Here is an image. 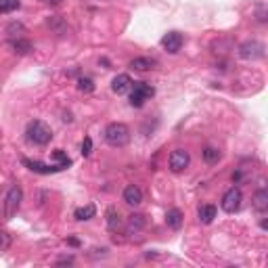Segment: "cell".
<instances>
[{"mask_svg": "<svg viewBox=\"0 0 268 268\" xmlns=\"http://www.w3.org/2000/svg\"><path fill=\"white\" fill-rule=\"evenodd\" d=\"M105 140L111 147H126L130 142V128L122 122H113L105 128Z\"/></svg>", "mask_w": 268, "mask_h": 268, "instance_id": "cell-1", "label": "cell"}, {"mask_svg": "<svg viewBox=\"0 0 268 268\" xmlns=\"http://www.w3.org/2000/svg\"><path fill=\"white\" fill-rule=\"evenodd\" d=\"M25 134H28V140H30V142H34V145H40V147L48 145L50 138H52L50 126H48V124H44V122H40V120L30 122Z\"/></svg>", "mask_w": 268, "mask_h": 268, "instance_id": "cell-2", "label": "cell"}, {"mask_svg": "<svg viewBox=\"0 0 268 268\" xmlns=\"http://www.w3.org/2000/svg\"><path fill=\"white\" fill-rule=\"evenodd\" d=\"M21 199H23V191L19 184H13L8 189L6 197H4V220H13L17 216V212L21 208Z\"/></svg>", "mask_w": 268, "mask_h": 268, "instance_id": "cell-3", "label": "cell"}, {"mask_svg": "<svg viewBox=\"0 0 268 268\" xmlns=\"http://www.w3.org/2000/svg\"><path fill=\"white\" fill-rule=\"evenodd\" d=\"M155 94V88L147 82H134L130 88V105L132 107H142L145 101H149Z\"/></svg>", "mask_w": 268, "mask_h": 268, "instance_id": "cell-4", "label": "cell"}, {"mask_svg": "<svg viewBox=\"0 0 268 268\" xmlns=\"http://www.w3.org/2000/svg\"><path fill=\"white\" fill-rule=\"evenodd\" d=\"M239 57L245 59V61H256V59H262L264 57V44L258 42V40H249L243 42L239 46Z\"/></svg>", "mask_w": 268, "mask_h": 268, "instance_id": "cell-5", "label": "cell"}, {"mask_svg": "<svg viewBox=\"0 0 268 268\" xmlns=\"http://www.w3.org/2000/svg\"><path fill=\"white\" fill-rule=\"evenodd\" d=\"M241 201H243L241 189H237V186H230V189L222 195V210H224L226 214H235L241 208Z\"/></svg>", "mask_w": 268, "mask_h": 268, "instance_id": "cell-6", "label": "cell"}, {"mask_svg": "<svg viewBox=\"0 0 268 268\" xmlns=\"http://www.w3.org/2000/svg\"><path fill=\"white\" fill-rule=\"evenodd\" d=\"M191 164V155H189V151H184V149H174L172 151V155H170V170L172 172H182V170H186Z\"/></svg>", "mask_w": 268, "mask_h": 268, "instance_id": "cell-7", "label": "cell"}, {"mask_svg": "<svg viewBox=\"0 0 268 268\" xmlns=\"http://www.w3.org/2000/svg\"><path fill=\"white\" fill-rule=\"evenodd\" d=\"M21 164L28 170H32V172H36V174H55V172L65 170L63 166H59V164L48 166V164H42V162H34V159H21Z\"/></svg>", "mask_w": 268, "mask_h": 268, "instance_id": "cell-8", "label": "cell"}, {"mask_svg": "<svg viewBox=\"0 0 268 268\" xmlns=\"http://www.w3.org/2000/svg\"><path fill=\"white\" fill-rule=\"evenodd\" d=\"M162 46L170 52V55H176V52L182 48V36L178 32H168L162 38Z\"/></svg>", "mask_w": 268, "mask_h": 268, "instance_id": "cell-9", "label": "cell"}, {"mask_svg": "<svg viewBox=\"0 0 268 268\" xmlns=\"http://www.w3.org/2000/svg\"><path fill=\"white\" fill-rule=\"evenodd\" d=\"M132 78L128 74H120V76H115L113 78V82H111V88H113V92L115 94H126L130 92V88H132Z\"/></svg>", "mask_w": 268, "mask_h": 268, "instance_id": "cell-10", "label": "cell"}, {"mask_svg": "<svg viewBox=\"0 0 268 268\" xmlns=\"http://www.w3.org/2000/svg\"><path fill=\"white\" fill-rule=\"evenodd\" d=\"M124 201H126L128 205H140L142 203V191L136 184H128L126 189H124Z\"/></svg>", "mask_w": 268, "mask_h": 268, "instance_id": "cell-11", "label": "cell"}, {"mask_svg": "<svg viewBox=\"0 0 268 268\" xmlns=\"http://www.w3.org/2000/svg\"><path fill=\"white\" fill-rule=\"evenodd\" d=\"M155 65H157V61L151 59V57H136V59L130 61V67L134 71H149V69H153Z\"/></svg>", "mask_w": 268, "mask_h": 268, "instance_id": "cell-12", "label": "cell"}, {"mask_svg": "<svg viewBox=\"0 0 268 268\" xmlns=\"http://www.w3.org/2000/svg\"><path fill=\"white\" fill-rule=\"evenodd\" d=\"M105 216H107V226H109V230H113V233H115V230H120V228L124 226V220H122L120 212L115 210V208H109V210H107Z\"/></svg>", "mask_w": 268, "mask_h": 268, "instance_id": "cell-13", "label": "cell"}, {"mask_svg": "<svg viewBox=\"0 0 268 268\" xmlns=\"http://www.w3.org/2000/svg\"><path fill=\"white\" fill-rule=\"evenodd\" d=\"M166 222H168V226H170V228L178 230V228L182 226V222H184V216H182V212L178 210V208L170 210V212L166 214Z\"/></svg>", "mask_w": 268, "mask_h": 268, "instance_id": "cell-14", "label": "cell"}, {"mask_svg": "<svg viewBox=\"0 0 268 268\" xmlns=\"http://www.w3.org/2000/svg\"><path fill=\"white\" fill-rule=\"evenodd\" d=\"M216 214H218L216 205L205 203V205H201V208H199V220L203 222V224H212L214 218H216Z\"/></svg>", "mask_w": 268, "mask_h": 268, "instance_id": "cell-15", "label": "cell"}, {"mask_svg": "<svg viewBox=\"0 0 268 268\" xmlns=\"http://www.w3.org/2000/svg\"><path fill=\"white\" fill-rule=\"evenodd\" d=\"M254 208L258 210V212H266L268 210V191L264 189H258L256 191V195H254Z\"/></svg>", "mask_w": 268, "mask_h": 268, "instance_id": "cell-16", "label": "cell"}, {"mask_svg": "<svg viewBox=\"0 0 268 268\" xmlns=\"http://www.w3.org/2000/svg\"><path fill=\"white\" fill-rule=\"evenodd\" d=\"M94 214H96V208H94L92 203H88V205H84V208H78V210L74 212V218H76L78 222H84V220L94 218Z\"/></svg>", "mask_w": 268, "mask_h": 268, "instance_id": "cell-17", "label": "cell"}, {"mask_svg": "<svg viewBox=\"0 0 268 268\" xmlns=\"http://www.w3.org/2000/svg\"><path fill=\"white\" fill-rule=\"evenodd\" d=\"M11 48L17 52V55H28V52L32 50V42L30 40H25V38H15V40H11Z\"/></svg>", "mask_w": 268, "mask_h": 268, "instance_id": "cell-18", "label": "cell"}, {"mask_svg": "<svg viewBox=\"0 0 268 268\" xmlns=\"http://www.w3.org/2000/svg\"><path fill=\"white\" fill-rule=\"evenodd\" d=\"M201 155H203V162H205V164H210V166L218 164V162H220V157H222V153H220L216 147H205V149L201 151Z\"/></svg>", "mask_w": 268, "mask_h": 268, "instance_id": "cell-19", "label": "cell"}, {"mask_svg": "<svg viewBox=\"0 0 268 268\" xmlns=\"http://www.w3.org/2000/svg\"><path fill=\"white\" fill-rule=\"evenodd\" d=\"M145 224H147V218L142 216V214H132V216L128 218V230L132 233H136V230H140V228H145Z\"/></svg>", "mask_w": 268, "mask_h": 268, "instance_id": "cell-20", "label": "cell"}, {"mask_svg": "<svg viewBox=\"0 0 268 268\" xmlns=\"http://www.w3.org/2000/svg\"><path fill=\"white\" fill-rule=\"evenodd\" d=\"M21 6L19 0H0V15H6V13H13Z\"/></svg>", "mask_w": 268, "mask_h": 268, "instance_id": "cell-21", "label": "cell"}, {"mask_svg": "<svg viewBox=\"0 0 268 268\" xmlns=\"http://www.w3.org/2000/svg\"><path fill=\"white\" fill-rule=\"evenodd\" d=\"M48 25L52 30H55L57 34H65L67 32V25L63 23V19H61V17H52V19L48 21Z\"/></svg>", "mask_w": 268, "mask_h": 268, "instance_id": "cell-22", "label": "cell"}, {"mask_svg": "<svg viewBox=\"0 0 268 268\" xmlns=\"http://www.w3.org/2000/svg\"><path fill=\"white\" fill-rule=\"evenodd\" d=\"M78 88L82 92H92L94 90V82H92L90 78H80L78 80Z\"/></svg>", "mask_w": 268, "mask_h": 268, "instance_id": "cell-23", "label": "cell"}, {"mask_svg": "<svg viewBox=\"0 0 268 268\" xmlns=\"http://www.w3.org/2000/svg\"><path fill=\"white\" fill-rule=\"evenodd\" d=\"M8 247H11V235L4 233V230H0V254L6 252Z\"/></svg>", "mask_w": 268, "mask_h": 268, "instance_id": "cell-24", "label": "cell"}, {"mask_svg": "<svg viewBox=\"0 0 268 268\" xmlns=\"http://www.w3.org/2000/svg\"><path fill=\"white\" fill-rule=\"evenodd\" d=\"M90 153H92V138H90V136H86L84 142H82V155L88 157Z\"/></svg>", "mask_w": 268, "mask_h": 268, "instance_id": "cell-25", "label": "cell"}, {"mask_svg": "<svg viewBox=\"0 0 268 268\" xmlns=\"http://www.w3.org/2000/svg\"><path fill=\"white\" fill-rule=\"evenodd\" d=\"M23 32V25L21 23H11L6 28V34H11V36H17V38H19V34Z\"/></svg>", "mask_w": 268, "mask_h": 268, "instance_id": "cell-26", "label": "cell"}, {"mask_svg": "<svg viewBox=\"0 0 268 268\" xmlns=\"http://www.w3.org/2000/svg\"><path fill=\"white\" fill-rule=\"evenodd\" d=\"M258 21H260V23L266 21V11H264V6L260 8V11H258Z\"/></svg>", "mask_w": 268, "mask_h": 268, "instance_id": "cell-27", "label": "cell"}, {"mask_svg": "<svg viewBox=\"0 0 268 268\" xmlns=\"http://www.w3.org/2000/svg\"><path fill=\"white\" fill-rule=\"evenodd\" d=\"M67 243H69L71 247H80V241H78L76 237H69V239H67Z\"/></svg>", "mask_w": 268, "mask_h": 268, "instance_id": "cell-28", "label": "cell"}, {"mask_svg": "<svg viewBox=\"0 0 268 268\" xmlns=\"http://www.w3.org/2000/svg\"><path fill=\"white\" fill-rule=\"evenodd\" d=\"M44 4H48V6H59L61 4V0H42Z\"/></svg>", "mask_w": 268, "mask_h": 268, "instance_id": "cell-29", "label": "cell"}, {"mask_svg": "<svg viewBox=\"0 0 268 268\" xmlns=\"http://www.w3.org/2000/svg\"><path fill=\"white\" fill-rule=\"evenodd\" d=\"M57 264H74V258H63V260H59Z\"/></svg>", "mask_w": 268, "mask_h": 268, "instance_id": "cell-30", "label": "cell"}]
</instances>
